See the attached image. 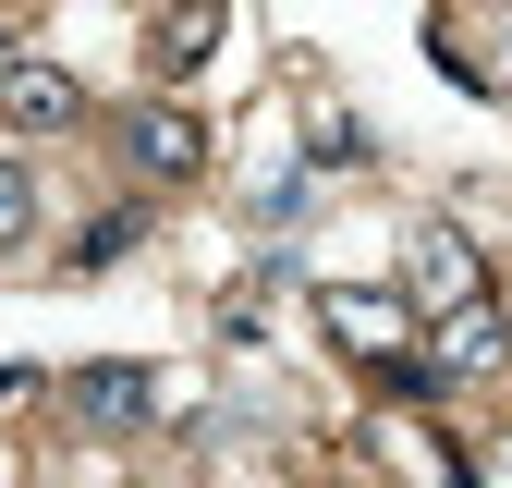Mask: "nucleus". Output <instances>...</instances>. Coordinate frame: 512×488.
<instances>
[{
	"label": "nucleus",
	"instance_id": "39448f33",
	"mask_svg": "<svg viewBox=\"0 0 512 488\" xmlns=\"http://www.w3.org/2000/svg\"><path fill=\"white\" fill-rule=\"evenodd\" d=\"M74 415L86 427H159V379L147 366H74Z\"/></svg>",
	"mask_w": 512,
	"mask_h": 488
},
{
	"label": "nucleus",
	"instance_id": "f03ea898",
	"mask_svg": "<svg viewBox=\"0 0 512 488\" xmlns=\"http://www.w3.org/2000/svg\"><path fill=\"white\" fill-rule=\"evenodd\" d=\"M122 159H135L147 183H196L208 171V122L171 110V98H147V110H122Z\"/></svg>",
	"mask_w": 512,
	"mask_h": 488
},
{
	"label": "nucleus",
	"instance_id": "0eeeda50",
	"mask_svg": "<svg viewBox=\"0 0 512 488\" xmlns=\"http://www.w3.org/2000/svg\"><path fill=\"white\" fill-rule=\"evenodd\" d=\"M208 49H220V0H171V25H159L147 61H159V74H196Z\"/></svg>",
	"mask_w": 512,
	"mask_h": 488
},
{
	"label": "nucleus",
	"instance_id": "6e6552de",
	"mask_svg": "<svg viewBox=\"0 0 512 488\" xmlns=\"http://www.w3.org/2000/svg\"><path fill=\"white\" fill-rule=\"evenodd\" d=\"M25 232H37V171L0 147V244H25Z\"/></svg>",
	"mask_w": 512,
	"mask_h": 488
},
{
	"label": "nucleus",
	"instance_id": "20e7f679",
	"mask_svg": "<svg viewBox=\"0 0 512 488\" xmlns=\"http://www.w3.org/2000/svg\"><path fill=\"white\" fill-rule=\"evenodd\" d=\"M500 354H512V318H500V305L476 293V305H452V318L427 330V354H415V366H427V379H488Z\"/></svg>",
	"mask_w": 512,
	"mask_h": 488
},
{
	"label": "nucleus",
	"instance_id": "1a4fd4ad",
	"mask_svg": "<svg viewBox=\"0 0 512 488\" xmlns=\"http://www.w3.org/2000/svg\"><path fill=\"white\" fill-rule=\"evenodd\" d=\"M488 488H512V427H500V452H488Z\"/></svg>",
	"mask_w": 512,
	"mask_h": 488
},
{
	"label": "nucleus",
	"instance_id": "7ed1b4c3",
	"mask_svg": "<svg viewBox=\"0 0 512 488\" xmlns=\"http://www.w3.org/2000/svg\"><path fill=\"white\" fill-rule=\"evenodd\" d=\"M317 330H330L342 354H366V366H391L403 330H415V305H403V293H354V281H330V293H317Z\"/></svg>",
	"mask_w": 512,
	"mask_h": 488
},
{
	"label": "nucleus",
	"instance_id": "f257e3e1",
	"mask_svg": "<svg viewBox=\"0 0 512 488\" xmlns=\"http://www.w3.org/2000/svg\"><path fill=\"white\" fill-rule=\"evenodd\" d=\"M0 122H13V135H74V122H86V86L74 74H61V61L49 49H0Z\"/></svg>",
	"mask_w": 512,
	"mask_h": 488
},
{
	"label": "nucleus",
	"instance_id": "423d86ee",
	"mask_svg": "<svg viewBox=\"0 0 512 488\" xmlns=\"http://www.w3.org/2000/svg\"><path fill=\"white\" fill-rule=\"evenodd\" d=\"M415 305H439V318H452V305H476V244H464L452 220L415 232Z\"/></svg>",
	"mask_w": 512,
	"mask_h": 488
}]
</instances>
